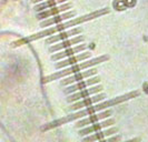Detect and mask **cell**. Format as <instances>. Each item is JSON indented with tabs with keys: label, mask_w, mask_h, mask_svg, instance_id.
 I'll return each instance as SVG.
<instances>
[{
	"label": "cell",
	"mask_w": 148,
	"mask_h": 142,
	"mask_svg": "<svg viewBox=\"0 0 148 142\" xmlns=\"http://www.w3.org/2000/svg\"><path fill=\"white\" fill-rule=\"evenodd\" d=\"M91 57V52L89 51H86L84 53H79V54H75V56H71V57H68V58H65L62 60H59L57 63H56V69H62V68L69 67V66H73V65H76L80 61H84V60H87Z\"/></svg>",
	"instance_id": "obj_14"
},
{
	"label": "cell",
	"mask_w": 148,
	"mask_h": 142,
	"mask_svg": "<svg viewBox=\"0 0 148 142\" xmlns=\"http://www.w3.org/2000/svg\"><path fill=\"white\" fill-rule=\"evenodd\" d=\"M97 75V69L94 67L88 68L86 69V71H82V72H77V73H74L71 75H68V77H65V78H61L60 80V86L62 87H67L69 84H73V83H76L78 81H82L84 79H87L89 77H92V75Z\"/></svg>",
	"instance_id": "obj_4"
},
{
	"label": "cell",
	"mask_w": 148,
	"mask_h": 142,
	"mask_svg": "<svg viewBox=\"0 0 148 142\" xmlns=\"http://www.w3.org/2000/svg\"><path fill=\"white\" fill-rule=\"evenodd\" d=\"M100 82V77L98 75H92V77H89L87 80H82V81H78L77 83H73V84H69L67 86L66 89H65V93L66 94H70V93H74L76 91H79L82 90L87 87H91V86H95L97 83Z\"/></svg>",
	"instance_id": "obj_10"
},
{
	"label": "cell",
	"mask_w": 148,
	"mask_h": 142,
	"mask_svg": "<svg viewBox=\"0 0 148 142\" xmlns=\"http://www.w3.org/2000/svg\"><path fill=\"white\" fill-rule=\"evenodd\" d=\"M86 49H87L86 45H76L75 47H69L67 49H64L61 51H58L57 53L52 54L51 60L52 61H59V60H62L65 58H68V57L75 56V54H77L79 52L86 51Z\"/></svg>",
	"instance_id": "obj_15"
},
{
	"label": "cell",
	"mask_w": 148,
	"mask_h": 142,
	"mask_svg": "<svg viewBox=\"0 0 148 142\" xmlns=\"http://www.w3.org/2000/svg\"><path fill=\"white\" fill-rule=\"evenodd\" d=\"M115 123V120L112 119V118H106L104 119L103 122H98V123H91V124H89L87 127H84V129L80 128V130H79V135H88L90 133H94V132H97V131H99V130H104L105 128H108L112 126Z\"/></svg>",
	"instance_id": "obj_13"
},
{
	"label": "cell",
	"mask_w": 148,
	"mask_h": 142,
	"mask_svg": "<svg viewBox=\"0 0 148 142\" xmlns=\"http://www.w3.org/2000/svg\"><path fill=\"white\" fill-rule=\"evenodd\" d=\"M76 11L74 10H68V11H65V12H61V14H58L56 16H52V17H49V18H46L44 20H40V27L41 28H48V27H51L53 24H57V23H60L65 20H68L70 18H74L76 17Z\"/></svg>",
	"instance_id": "obj_6"
},
{
	"label": "cell",
	"mask_w": 148,
	"mask_h": 142,
	"mask_svg": "<svg viewBox=\"0 0 148 142\" xmlns=\"http://www.w3.org/2000/svg\"><path fill=\"white\" fill-rule=\"evenodd\" d=\"M68 0H45V1H41V2H38L35 5L34 9L37 11V12H40L42 10H46V9H49V8H52L55 6H58L60 3H64V2H67Z\"/></svg>",
	"instance_id": "obj_17"
},
{
	"label": "cell",
	"mask_w": 148,
	"mask_h": 142,
	"mask_svg": "<svg viewBox=\"0 0 148 142\" xmlns=\"http://www.w3.org/2000/svg\"><path fill=\"white\" fill-rule=\"evenodd\" d=\"M103 89H104V87H103L101 84L97 83L94 87L91 86L89 89H86V88H85V89H82V90H79V92L76 91L74 93L68 94V97H67V102H68V103L76 102V101H78V100H82V99L90 97V96H92V94H95V93L101 92Z\"/></svg>",
	"instance_id": "obj_5"
},
{
	"label": "cell",
	"mask_w": 148,
	"mask_h": 142,
	"mask_svg": "<svg viewBox=\"0 0 148 142\" xmlns=\"http://www.w3.org/2000/svg\"><path fill=\"white\" fill-rule=\"evenodd\" d=\"M109 59L108 56H99V57H96L94 59L88 60L85 62H82V63H76V65H73V66H69V67L62 68V70L60 71H57L55 73H52L50 75H47L45 78V82H50V81H55V80H58V79H61V78H65V77H68V75H71L74 73H77V72H80L82 70H86L88 68L95 67L96 65H99L104 61H107Z\"/></svg>",
	"instance_id": "obj_3"
},
{
	"label": "cell",
	"mask_w": 148,
	"mask_h": 142,
	"mask_svg": "<svg viewBox=\"0 0 148 142\" xmlns=\"http://www.w3.org/2000/svg\"><path fill=\"white\" fill-rule=\"evenodd\" d=\"M85 41V38L84 36H80V35H77V36H75L74 38H68L66 40H62V41H60L59 43H57V45H53L50 46L49 47V52L51 53H55V52H58V51H61V50H64V49H67V48H69V47H73L75 45H79V43H82Z\"/></svg>",
	"instance_id": "obj_12"
},
{
	"label": "cell",
	"mask_w": 148,
	"mask_h": 142,
	"mask_svg": "<svg viewBox=\"0 0 148 142\" xmlns=\"http://www.w3.org/2000/svg\"><path fill=\"white\" fill-rule=\"evenodd\" d=\"M82 28L80 27H76V28H73L70 30H67V31H61V32H58L57 35H52V36H49V37L46 39V45H53L56 42H60L62 40H66L70 37H75L77 35H82Z\"/></svg>",
	"instance_id": "obj_9"
},
{
	"label": "cell",
	"mask_w": 148,
	"mask_h": 142,
	"mask_svg": "<svg viewBox=\"0 0 148 142\" xmlns=\"http://www.w3.org/2000/svg\"><path fill=\"white\" fill-rule=\"evenodd\" d=\"M139 96V91H133V92H129V93H126L121 97L118 98H115V99H111V100H108V101H105L103 103H95L94 107H89L87 109H82L80 111H77L76 113H73V114H69L65 118L60 120H57V121H53L52 123H49L48 124V128H53V127H57V126H61L64 123H66L67 121H74V120L77 119H82L84 117L86 116H90L92 113H96L99 112V111H103V110H106L107 108L109 107H112V105H119L124 101H127L129 99H133V98H136Z\"/></svg>",
	"instance_id": "obj_2"
},
{
	"label": "cell",
	"mask_w": 148,
	"mask_h": 142,
	"mask_svg": "<svg viewBox=\"0 0 148 142\" xmlns=\"http://www.w3.org/2000/svg\"><path fill=\"white\" fill-rule=\"evenodd\" d=\"M117 132H118V129H117L116 127L109 128V129H106V128H105L104 131L99 130V132H98V133H94V135H89V137H87V135H86L85 140H87V141L104 140V139L106 138V137H107V135H115V133H117Z\"/></svg>",
	"instance_id": "obj_16"
},
{
	"label": "cell",
	"mask_w": 148,
	"mask_h": 142,
	"mask_svg": "<svg viewBox=\"0 0 148 142\" xmlns=\"http://www.w3.org/2000/svg\"><path fill=\"white\" fill-rule=\"evenodd\" d=\"M110 10L108 8H104V9H98L94 12H90V14H87L85 16H82V17H78V18H74L67 22H60L57 23L56 27H48L45 30L38 32V33H35L32 36H29V37L25 38V39H20L18 42H16V46L20 45V43H27V42H30V41H35V40H38V39H41V38L45 37H49V36H52L57 32H61L64 30L69 29L71 27H75L77 24H80V23H84L86 21H89V20H92L95 18H99L101 16L107 15Z\"/></svg>",
	"instance_id": "obj_1"
},
{
	"label": "cell",
	"mask_w": 148,
	"mask_h": 142,
	"mask_svg": "<svg viewBox=\"0 0 148 142\" xmlns=\"http://www.w3.org/2000/svg\"><path fill=\"white\" fill-rule=\"evenodd\" d=\"M73 8V3L71 2H64V3H60L58 6H55L52 8H49V9H46V10H42L40 12L37 14V19L38 20H44L46 18H49V17H52V16H56L58 14H61V12H65V11H68Z\"/></svg>",
	"instance_id": "obj_7"
},
{
	"label": "cell",
	"mask_w": 148,
	"mask_h": 142,
	"mask_svg": "<svg viewBox=\"0 0 148 142\" xmlns=\"http://www.w3.org/2000/svg\"><path fill=\"white\" fill-rule=\"evenodd\" d=\"M106 98V94L103 93V92H98V93H95L94 97H88L85 98V99H82V100H78L76 102H73V105L69 107V109L71 111H77L79 109H82L85 107H89L91 105H95V103H98L100 102L101 100H104Z\"/></svg>",
	"instance_id": "obj_8"
},
{
	"label": "cell",
	"mask_w": 148,
	"mask_h": 142,
	"mask_svg": "<svg viewBox=\"0 0 148 142\" xmlns=\"http://www.w3.org/2000/svg\"><path fill=\"white\" fill-rule=\"evenodd\" d=\"M30 1H31L32 3L36 5V3H38V2H41V1H45V0H30Z\"/></svg>",
	"instance_id": "obj_18"
},
{
	"label": "cell",
	"mask_w": 148,
	"mask_h": 142,
	"mask_svg": "<svg viewBox=\"0 0 148 142\" xmlns=\"http://www.w3.org/2000/svg\"><path fill=\"white\" fill-rule=\"evenodd\" d=\"M111 114H112L111 110H103V111H99V112L92 113V116H89L88 118H85V119L77 121L76 128L80 129V128L87 127V126L91 124V123H95V122L101 121V120L106 119V118H109Z\"/></svg>",
	"instance_id": "obj_11"
}]
</instances>
